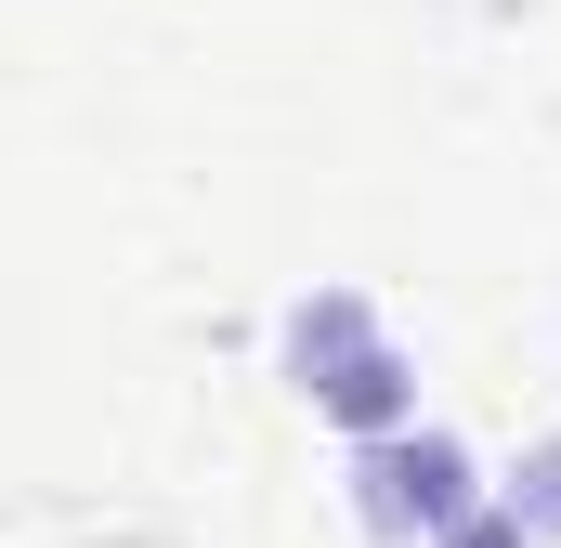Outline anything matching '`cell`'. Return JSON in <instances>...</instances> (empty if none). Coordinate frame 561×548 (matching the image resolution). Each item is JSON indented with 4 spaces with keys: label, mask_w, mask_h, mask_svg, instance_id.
Returning <instances> with one entry per match:
<instances>
[{
    "label": "cell",
    "mask_w": 561,
    "mask_h": 548,
    "mask_svg": "<svg viewBox=\"0 0 561 548\" xmlns=\"http://www.w3.org/2000/svg\"><path fill=\"white\" fill-rule=\"evenodd\" d=\"M287 379L340 418V431H392L405 418V353H392V327H379L366 287H313L287 313Z\"/></svg>",
    "instance_id": "1"
},
{
    "label": "cell",
    "mask_w": 561,
    "mask_h": 548,
    "mask_svg": "<svg viewBox=\"0 0 561 548\" xmlns=\"http://www.w3.org/2000/svg\"><path fill=\"white\" fill-rule=\"evenodd\" d=\"M353 470H366V523H379V536H419V548L444 536L457 510H483V496H470V457H457L444 431H366Z\"/></svg>",
    "instance_id": "2"
},
{
    "label": "cell",
    "mask_w": 561,
    "mask_h": 548,
    "mask_svg": "<svg viewBox=\"0 0 561 548\" xmlns=\"http://www.w3.org/2000/svg\"><path fill=\"white\" fill-rule=\"evenodd\" d=\"M510 510H523L536 536H561V444H536V457L510 470Z\"/></svg>",
    "instance_id": "3"
},
{
    "label": "cell",
    "mask_w": 561,
    "mask_h": 548,
    "mask_svg": "<svg viewBox=\"0 0 561 548\" xmlns=\"http://www.w3.org/2000/svg\"><path fill=\"white\" fill-rule=\"evenodd\" d=\"M431 548H536V523H523V510L496 496V510H457V523H444Z\"/></svg>",
    "instance_id": "4"
}]
</instances>
